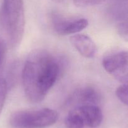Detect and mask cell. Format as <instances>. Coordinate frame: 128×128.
Here are the masks:
<instances>
[{"label":"cell","mask_w":128,"mask_h":128,"mask_svg":"<svg viewBox=\"0 0 128 128\" xmlns=\"http://www.w3.org/2000/svg\"><path fill=\"white\" fill-rule=\"evenodd\" d=\"M70 42L82 56L88 58L96 55L97 47L93 40L84 34L76 33L70 37Z\"/></svg>","instance_id":"cell-7"},{"label":"cell","mask_w":128,"mask_h":128,"mask_svg":"<svg viewBox=\"0 0 128 128\" xmlns=\"http://www.w3.org/2000/svg\"><path fill=\"white\" fill-rule=\"evenodd\" d=\"M8 92V84L6 80L0 78V114L2 112L4 102L6 101Z\"/></svg>","instance_id":"cell-11"},{"label":"cell","mask_w":128,"mask_h":128,"mask_svg":"<svg viewBox=\"0 0 128 128\" xmlns=\"http://www.w3.org/2000/svg\"><path fill=\"white\" fill-rule=\"evenodd\" d=\"M102 66L122 84H128V55L126 51L115 52L102 59Z\"/></svg>","instance_id":"cell-4"},{"label":"cell","mask_w":128,"mask_h":128,"mask_svg":"<svg viewBox=\"0 0 128 128\" xmlns=\"http://www.w3.org/2000/svg\"><path fill=\"white\" fill-rule=\"evenodd\" d=\"M60 58L46 50H35L24 65L22 80L27 99L33 103L44 100L61 72Z\"/></svg>","instance_id":"cell-1"},{"label":"cell","mask_w":128,"mask_h":128,"mask_svg":"<svg viewBox=\"0 0 128 128\" xmlns=\"http://www.w3.org/2000/svg\"><path fill=\"white\" fill-rule=\"evenodd\" d=\"M6 50H7V44L3 39L0 38V72L4 62Z\"/></svg>","instance_id":"cell-13"},{"label":"cell","mask_w":128,"mask_h":128,"mask_svg":"<svg viewBox=\"0 0 128 128\" xmlns=\"http://www.w3.org/2000/svg\"><path fill=\"white\" fill-rule=\"evenodd\" d=\"M65 125L68 128H84L85 124L76 109L71 110L65 119Z\"/></svg>","instance_id":"cell-9"},{"label":"cell","mask_w":128,"mask_h":128,"mask_svg":"<svg viewBox=\"0 0 128 128\" xmlns=\"http://www.w3.org/2000/svg\"><path fill=\"white\" fill-rule=\"evenodd\" d=\"M0 20L11 47L18 46L25 29L23 0H2Z\"/></svg>","instance_id":"cell-2"},{"label":"cell","mask_w":128,"mask_h":128,"mask_svg":"<svg viewBox=\"0 0 128 128\" xmlns=\"http://www.w3.org/2000/svg\"><path fill=\"white\" fill-rule=\"evenodd\" d=\"M51 23L58 35H68L79 33L88 26V21L84 18L66 17L54 13L51 16Z\"/></svg>","instance_id":"cell-5"},{"label":"cell","mask_w":128,"mask_h":128,"mask_svg":"<svg viewBox=\"0 0 128 128\" xmlns=\"http://www.w3.org/2000/svg\"><path fill=\"white\" fill-rule=\"evenodd\" d=\"M101 100V94L92 87H83L77 89L71 97L70 102L76 107L97 105Z\"/></svg>","instance_id":"cell-6"},{"label":"cell","mask_w":128,"mask_h":128,"mask_svg":"<svg viewBox=\"0 0 128 128\" xmlns=\"http://www.w3.org/2000/svg\"><path fill=\"white\" fill-rule=\"evenodd\" d=\"M54 1H57V2H63L65 0H54Z\"/></svg>","instance_id":"cell-15"},{"label":"cell","mask_w":128,"mask_h":128,"mask_svg":"<svg viewBox=\"0 0 128 128\" xmlns=\"http://www.w3.org/2000/svg\"><path fill=\"white\" fill-rule=\"evenodd\" d=\"M116 95L118 99L126 105H128V84H122L117 88L116 90Z\"/></svg>","instance_id":"cell-10"},{"label":"cell","mask_w":128,"mask_h":128,"mask_svg":"<svg viewBox=\"0 0 128 128\" xmlns=\"http://www.w3.org/2000/svg\"><path fill=\"white\" fill-rule=\"evenodd\" d=\"M58 114L49 108L17 110L11 115L10 125L13 128H46L57 121Z\"/></svg>","instance_id":"cell-3"},{"label":"cell","mask_w":128,"mask_h":128,"mask_svg":"<svg viewBox=\"0 0 128 128\" xmlns=\"http://www.w3.org/2000/svg\"><path fill=\"white\" fill-rule=\"evenodd\" d=\"M106 0H72L76 6L78 7H89L103 3Z\"/></svg>","instance_id":"cell-12"},{"label":"cell","mask_w":128,"mask_h":128,"mask_svg":"<svg viewBox=\"0 0 128 128\" xmlns=\"http://www.w3.org/2000/svg\"><path fill=\"white\" fill-rule=\"evenodd\" d=\"M82 117L85 126L96 128L101 125L103 119V114L100 107L97 105H86L76 107Z\"/></svg>","instance_id":"cell-8"},{"label":"cell","mask_w":128,"mask_h":128,"mask_svg":"<svg viewBox=\"0 0 128 128\" xmlns=\"http://www.w3.org/2000/svg\"><path fill=\"white\" fill-rule=\"evenodd\" d=\"M118 30L120 36L124 40H128V23L127 21H122L118 25Z\"/></svg>","instance_id":"cell-14"}]
</instances>
